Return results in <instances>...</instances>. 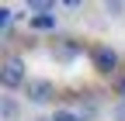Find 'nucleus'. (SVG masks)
Here are the masks:
<instances>
[{"mask_svg": "<svg viewBox=\"0 0 125 121\" xmlns=\"http://www.w3.org/2000/svg\"><path fill=\"white\" fill-rule=\"evenodd\" d=\"M31 76H28V69H24V59L21 55H4L0 59V86L7 90V94H14V90H24V83H28Z\"/></svg>", "mask_w": 125, "mask_h": 121, "instance_id": "1", "label": "nucleus"}, {"mask_svg": "<svg viewBox=\"0 0 125 121\" xmlns=\"http://www.w3.org/2000/svg\"><path fill=\"white\" fill-rule=\"evenodd\" d=\"M87 55H90V69L94 73H97V76H118V66H122V55L111 49V45H90V49H87Z\"/></svg>", "mask_w": 125, "mask_h": 121, "instance_id": "2", "label": "nucleus"}, {"mask_svg": "<svg viewBox=\"0 0 125 121\" xmlns=\"http://www.w3.org/2000/svg\"><path fill=\"white\" fill-rule=\"evenodd\" d=\"M56 83L52 80H45V76H31L28 83H24V97L31 100V104H52L56 100Z\"/></svg>", "mask_w": 125, "mask_h": 121, "instance_id": "3", "label": "nucleus"}, {"mask_svg": "<svg viewBox=\"0 0 125 121\" xmlns=\"http://www.w3.org/2000/svg\"><path fill=\"white\" fill-rule=\"evenodd\" d=\"M80 49H83V45L76 42V38H56V45H52V59H56V62H73V59L80 55Z\"/></svg>", "mask_w": 125, "mask_h": 121, "instance_id": "4", "label": "nucleus"}, {"mask_svg": "<svg viewBox=\"0 0 125 121\" xmlns=\"http://www.w3.org/2000/svg\"><path fill=\"white\" fill-rule=\"evenodd\" d=\"M76 114H80L83 121H94V118L101 114L97 97H94V94H80V97H76Z\"/></svg>", "mask_w": 125, "mask_h": 121, "instance_id": "5", "label": "nucleus"}, {"mask_svg": "<svg viewBox=\"0 0 125 121\" xmlns=\"http://www.w3.org/2000/svg\"><path fill=\"white\" fill-rule=\"evenodd\" d=\"M21 118V104H18V97H0V121H18Z\"/></svg>", "mask_w": 125, "mask_h": 121, "instance_id": "6", "label": "nucleus"}, {"mask_svg": "<svg viewBox=\"0 0 125 121\" xmlns=\"http://www.w3.org/2000/svg\"><path fill=\"white\" fill-rule=\"evenodd\" d=\"M24 10L31 14V17H45V14H56V4L52 0H28Z\"/></svg>", "mask_w": 125, "mask_h": 121, "instance_id": "7", "label": "nucleus"}, {"mask_svg": "<svg viewBox=\"0 0 125 121\" xmlns=\"http://www.w3.org/2000/svg\"><path fill=\"white\" fill-rule=\"evenodd\" d=\"M31 31H56V14H45V17H28Z\"/></svg>", "mask_w": 125, "mask_h": 121, "instance_id": "8", "label": "nucleus"}, {"mask_svg": "<svg viewBox=\"0 0 125 121\" xmlns=\"http://www.w3.org/2000/svg\"><path fill=\"white\" fill-rule=\"evenodd\" d=\"M52 121H83V118L76 114V107H56L52 111Z\"/></svg>", "mask_w": 125, "mask_h": 121, "instance_id": "9", "label": "nucleus"}, {"mask_svg": "<svg viewBox=\"0 0 125 121\" xmlns=\"http://www.w3.org/2000/svg\"><path fill=\"white\" fill-rule=\"evenodd\" d=\"M14 17H18V14H14L10 7H0V31H4V35H10V24H14Z\"/></svg>", "mask_w": 125, "mask_h": 121, "instance_id": "10", "label": "nucleus"}, {"mask_svg": "<svg viewBox=\"0 0 125 121\" xmlns=\"http://www.w3.org/2000/svg\"><path fill=\"white\" fill-rule=\"evenodd\" d=\"M104 14H111V17H122V14H125V4H122V0H108V4H104Z\"/></svg>", "mask_w": 125, "mask_h": 121, "instance_id": "11", "label": "nucleus"}, {"mask_svg": "<svg viewBox=\"0 0 125 121\" xmlns=\"http://www.w3.org/2000/svg\"><path fill=\"white\" fill-rule=\"evenodd\" d=\"M111 118H115V121H125V100H122V97H118V104L111 107Z\"/></svg>", "mask_w": 125, "mask_h": 121, "instance_id": "12", "label": "nucleus"}, {"mask_svg": "<svg viewBox=\"0 0 125 121\" xmlns=\"http://www.w3.org/2000/svg\"><path fill=\"white\" fill-rule=\"evenodd\" d=\"M35 121H52V118H35Z\"/></svg>", "mask_w": 125, "mask_h": 121, "instance_id": "13", "label": "nucleus"}]
</instances>
